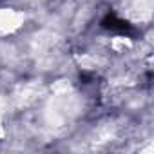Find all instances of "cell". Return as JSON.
Returning <instances> with one entry per match:
<instances>
[{"mask_svg": "<svg viewBox=\"0 0 154 154\" xmlns=\"http://www.w3.org/2000/svg\"><path fill=\"white\" fill-rule=\"evenodd\" d=\"M102 26L109 31H116V33H132V26L122 18H118L114 13H109L103 20H102Z\"/></svg>", "mask_w": 154, "mask_h": 154, "instance_id": "1", "label": "cell"}]
</instances>
